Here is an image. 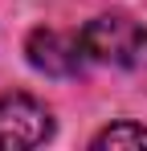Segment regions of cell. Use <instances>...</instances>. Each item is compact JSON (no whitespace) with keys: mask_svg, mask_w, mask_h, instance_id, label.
<instances>
[{"mask_svg":"<svg viewBox=\"0 0 147 151\" xmlns=\"http://www.w3.org/2000/svg\"><path fill=\"white\" fill-rule=\"evenodd\" d=\"M49 135H53V119L37 98H29V94L0 98V151L41 147Z\"/></svg>","mask_w":147,"mask_h":151,"instance_id":"2","label":"cell"},{"mask_svg":"<svg viewBox=\"0 0 147 151\" xmlns=\"http://www.w3.org/2000/svg\"><path fill=\"white\" fill-rule=\"evenodd\" d=\"M82 45L86 53L102 65H119V70H139L147 65V29L122 12L94 17L82 29Z\"/></svg>","mask_w":147,"mask_h":151,"instance_id":"1","label":"cell"},{"mask_svg":"<svg viewBox=\"0 0 147 151\" xmlns=\"http://www.w3.org/2000/svg\"><path fill=\"white\" fill-rule=\"evenodd\" d=\"M94 147L98 151H119V147H147V127L139 123H115V127H106L102 135L94 139Z\"/></svg>","mask_w":147,"mask_h":151,"instance_id":"4","label":"cell"},{"mask_svg":"<svg viewBox=\"0 0 147 151\" xmlns=\"http://www.w3.org/2000/svg\"><path fill=\"white\" fill-rule=\"evenodd\" d=\"M24 53L41 74H53V78L82 74V65L90 57L86 45H82V33H61V29H33Z\"/></svg>","mask_w":147,"mask_h":151,"instance_id":"3","label":"cell"}]
</instances>
